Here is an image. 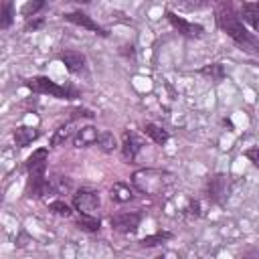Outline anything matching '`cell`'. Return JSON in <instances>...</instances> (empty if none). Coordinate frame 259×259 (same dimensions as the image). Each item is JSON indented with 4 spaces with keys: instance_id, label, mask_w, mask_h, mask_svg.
Here are the masks:
<instances>
[{
    "instance_id": "6da1fadb",
    "label": "cell",
    "mask_w": 259,
    "mask_h": 259,
    "mask_svg": "<svg viewBox=\"0 0 259 259\" xmlns=\"http://www.w3.org/2000/svg\"><path fill=\"white\" fill-rule=\"evenodd\" d=\"M214 18H217V24L219 28L235 40V45L241 47V51L245 53H253V55H259V38L249 32V28L245 26V22L241 20V14L239 10L233 6V2H221L214 10Z\"/></svg>"
},
{
    "instance_id": "7a4b0ae2",
    "label": "cell",
    "mask_w": 259,
    "mask_h": 259,
    "mask_svg": "<svg viewBox=\"0 0 259 259\" xmlns=\"http://www.w3.org/2000/svg\"><path fill=\"white\" fill-rule=\"evenodd\" d=\"M47 162H49V150L38 148L26 158V170H28V182H26V196L40 198L47 192H51V182L47 180Z\"/></svg>"
},
{
    "instance_id": "3957f363",
    "label": "cell",
    "mask_w": 259,
    "mask_h": 259,
    "mask_svg": "<svg viewBox=\"0 0 259 259\" xmlns=\"http://www.w3.org/2000/svg\"><path fill=\"white\" fill-rule=\"evenodd\" d=\"M24 87H28L32 93H42V95H51L57 99H75L77 91L71 85H59L55 81H51L49 77H32L24 81Z\"/></svg>"
},
{
    "instance_id": "277c9868",
    "label": "cell",
    "mask_w": 259,
    "mask_h": 259,
    "mask_svg": "<svg viewBox=\"0 0 259 259\" xmlns=\"http://www.w3.org/2000/svg\"><path fill=\"white\" fill-rule=\"evenodd\" d=\"M99 204H101V198H99V192H97V190L81 188V190H77V192L73 194V208H75L79 214L95 217Z\"/></svg>"
},
{
    "instance_id": "5b68a950",
    "label": "cell",
    "mask_w": 259,
    "mask_h": 259,
    "mask_svg": "<svg viewBox=\"0 0 259 259\" xmlns=\"http://www.w3.org/2000/svg\"><path fill=\"white\" fill-rule=\"evenodd\" d=\"M206 196L210 202L223 204L229 196V180L225 174H212L206 180Z\"/></svg>"
},
{
    "instance_id": "8992f818",
    "label": "cell",
    "mask_w": 259,
    "mask_h": 259,
    "mask_svg": "<svg viewBox=\"0 0 259 259\" xmlns=\"http://www.w3.org/2000/svg\"><path fill=\"white\" fill-rule=\"evenodd\" d=\"M142 223V214L138 210L132 212H117L109 217V225L117 233H134Z\"/></svg>"
},
{
    "instance_id": "52a82bcc",
    "label": "cell",
    "mask_w": 259,
    "mask_h": 259,
    "mask_svg": "<svg viewBox=\"0 0 259 259\" xmlns=\"http://www.w3.org/2000/svg\"><path fill=\"white\" fill-rule=\"evenodd\" d=\"M166 18H168V22H170L182 36H188V38H200V36L204 34V28H202L200 24H196V22H188L186 18L178 16V14L172 12V10H166Z\"/></svg>"
},
{
    "instance_id": "ba28073f",
    "label": "cell",
    "mask_w": 259,
    "mask_h": 259,
    "mask_svg": "<svg viewBox=\"0 0 259 259\" xmlns=\"http://www.w3.org/2000/svg\"><path fill=\"white\" fill-rule=\"evenodd\" d=\"M67 22H71V24H77V26H83V28H87V30H93L95 34H101V36H107L109 32L105 30V28H101L91 16H87L85 12H81V10H75V12H67L65 16H63Z\"/></svg>"
},
{
    "instance_id": "9c48e42d",
    "label": "cell",
    "mask_w": 259,
    "mask_h": 259,
    "mask_svg": "<svg viewBox=\"0 0 259 259\" xmlns=\"http://www.w3.org/2000/svg\"><path fill=\"white\" fill-rule=\"evenodd\" d=\"M142 146H144V142H142L134 132H123V136H121V146H119V148H121V154H123L125 160L134 162V160L138 158Z\"/></svg>"
},
{
    "instance_id": "30bf717a",
    "label": "cell",
    "mask_w": 259,
    "mask_h": 259,
    "mask_svg": "<svg viewBox=\"0 0 259 259\" xmlns=\"http://www.w3.org/2000/svg\"><path fill=\"white\" fill-rule=\"evenodd\" d=\"M59 59L67 67L69 73H81L87 67V57L83 53H79V51H65V53H61Z\"/></svg>"
},
{
    "instance_id": "8fae6325",
    "label": "cell",
    "mask_w": 259,
    "mask_h": 259,
    "mask_svg": "<svg viewBox=\"0 0 259 259\" xmlns=\"http://www.w3.org/2000/svg\"><path fill=\"white\" fill-rule=\"evenodd\" d=\"M140 174H142L144 178H148V182H134L140 192H158V190L164 186V180H162L164 172L158 170L156 178H152V176H154V170H140Z\"/></svg>"
},
{
    "instance_id": "7c38bea8",
    "label": "cell",
    "mask_w": 259,
    "mask_h": 259,
    "mask_svg": "<svg viewBox=\"0 0 259 259\" xmlns=\"http://www.w3.org/2000/svg\"><path fill=\"white\" fill-rule=\"evenodd\" d=\"M241 20L247 22L251 28L259 30V2H243L239 6Z\"/></svg>"
},
{
    "instance_id": "4fadbf2b",
    "label": "cell",
    "mask_w": 259,
    "mask_h": 259,
    "mask_svg": "<svg viewBox=\"0 0 259 259\" xmlns=\"http://www.w3.org/2000/svg\"><path fill=\"white\" fill-rule=\"evenodd\" d=\"M99 132L93 127V125H87V127H81L75 136H73V146L75 148H87L91 144H95Z\"/></svg>"
},
{
    "instance_id": "5bb4252c",
    "label": "cell",
    "mask_w": 259,
    "mask_h": 259,
    "mask_svg": "<svg viewBox=\"0 0 259 259\" xmlns=\"http://www.w3.org/2000/svg\"><path fill=\"white\" fill-rule=\"evenodd\" d=\"M36 138H38V130H36V127L20 125V127H16V130H14V142H16V146H20V148L30 146Z\"/></svg>"
},
{
    "instance_id": "9a60e30c",
    "label": "cell",
    "mask_w": 259,
    "mask_h": 259,
    "mask_svg": "<svg viewBox=\"0 0 259 259\" xmlns=\"http://www.w3.org/2000/svg\"><path fill=\"white\" fill-rule=\"evenodd\" d=\"M144 134H146L152 142H156L158 146H164V144L170 140V134H168L164 127L156 125V123H146V125H144Z\"/></svg>"
},
{
    "instance_id": "2e32d148",
    "label": "cell",
    "mask_w": 259,
    "mask_h": 259,
    "mask_svg": "<svg viewBox=\"0 0 259 259\" xmlns=\"http://www.w3.org/2000/svg\"><path fill=\"white\" fill-rule=\"evenodd\" d=\"M95 146H97L101 152L109 154V152H113V150L117 148V140H115V136H113L111 132H99V136H97V140H95Z\"/></svg>"
},
{
    "instance_id": "e0dca14e",
    "label": "cell",
    "mask_w": 259,
    "mask_h": 259,
    "mask_svg": "<svg viewBox=\"0 0 259 259\" xmlns=\"http://www.w3.org/2000/svg\"><path fill=\"white\" fill-rule=\"evenodd\" d=\"M132 198H134V190H132L127 184L115 182V184L111 186V200H115V202H127V200H132Z\"/></svg>"
},
{
    "instance_id": "ac0fdd59",
    "label": "cell",
    "mask_w": 259,
    "mask_h": 259,
    "mask_svg": "<svg viewBox=\"0 0 259 259\" xmlns=\"http://www.w3.org/2000/svg\"><path fill=\"white\" fill-rule=\"evenodd\" d=\"M12 22H14V2L6 0L0 6V28L6 30V28H10Z\"/></svg>"
},
{
    "instance_id": "d6986e66",
    "label": "cell",
    "mask_w": 259,
    "mask_h": 259,
    "mask_svg": "<svg viewBox=\"0 0 259 259\" xmlns=\"http://www.w3.org/2000/svg\"><path fill=\"white\" fill-rule=\"evenodd\" d=\"M200 75L210 77V81H214V83H221L225 79V67L221 63H210V65L200 69Z\"/></svg>"
},
{
    "instance_id": "ffe728a7",
    "label": "cell",
    "mask_w": 259,
    "mask_h": 259,
    "mask_svg": "<svg viewBox=\"0 0 259 259\" xmlns=\"http://www.w3.org/2000/svg\"><path fill=\"white\" fill-rule=\"evenodd\" d=\"M73 136V123H65V125H59L51 138V146H61L65 144L69 138Z\"/></svg>"
},
{
    "instance_id": "44dd1931",
    "label": "cell",
    "mask_w": 259,
    "mask_h": 259,
    "mask_svg": "<svg viewBox=\"0 0 259 259\" xmlns=\"http://www.w3.org/2000/svg\"><path fill=\"white\" fill-rule=\"evenodd\" d=\"M99 227H101V223H99L97 217L79 214V219H77V229H81V231H85V233H97Z\"/></svg>"
},
{
    "instance_id": "7402d4cb",
    "label": "cell",
    "mask_w": 259,
    "mask_h": 259,
    "mask_svg": "<svg viewBox=\"0 0 259 259\" xmlns=\"http://www.w3.org/2000/svg\"><path fill=\"white\" fill-rule=\"evenodd\" d=\"M49 210H51L53 214H57V217H65V219L73 214V208H71V204H67L63 198H57V200L49 202Z\"/></svg>"
},
{
    "instance_id": "603a6c76",
    "label": "cell",
    "mask_w": 259,
    "mask_h": 259,
    "mask_svg": "<svg viewBox=\"0 0 259 259\" xmlns=\"http://www.w3.org/2000/svg\"><path fill=\"white\" fill-rule=\"evenodd\" d=\"M168 239H172V233L164 231V233H156V235L144 237V239L140 241V245H142V247H156V245H160L162 241H168Z\"/></svg>"
},
{
    "instance_id": "cb8c5ba5",
    "label": "cell",
    "mask_w": 259,
    "mask_h": 259,
    "mask_svg": "<svg viewBox=\"0 0 259 259\" xmlns=\"http://www.w3.org/2000/svg\"><path fill=\"white\" fill-rule=\"evenodd\" d=\"M42 6H45V2H42V0H36V2H26V4L20 8V14H22L24 18H28V20H30V16H36V12H38Z\"/></svg>"
},
{
    "instance_id": "d4e9b609",
    "label": "cell",
    "mask_w": 259,
    "mask_h": 259,
    "mask_svg": "<svg viewBox=\"0 0 259 259\" xmlns=\"http://www.w3.org/2000/svg\"><path fill=\"white\" fill-rule=\"evenodd\" d=\"M95 113L91 111V109H87V107H77V109H73V113H71V119H79V117H87V119H91Z\"/></svg>"
},
{
    "instance_id": "484cf974",
    "label": "cell",
    "mask_w": 259,
    "mask_h": 259,
    "mask_svg": "<svg viewBox=\"0 0 259 259\" xmlns=\"http://www.w3.org/2000/svg\"><path fill=\"white\" fill-rule=\"evenodd\" d=\"M245 156H247L249 162H253V166L259 168V146H257V148H249V150L245 152Z\"/></svg>"
},
{
    "instance_id": "4316f807",
    "label": "cell",
    "mask_w": 259,
    "mask_h": 259,
    "mask_svg": "<svg viewBox=\"0 0 259 259\" xmlns=\"http://www.w3.org/2000/svg\"><path fill=\"white\" fill-rule=\"evenodd\" d=\"M42 26V18H36V20H28L26 22V30H36Z\"/></svg>"
},
{
    "instance_id": "83f0119b",
    "label": "cell",
    "mask_w": 259,
    "mask_h": 259,
    "mask_svg": "<svg viewBox=\"0 0 259 259\" xmlns=\"http://www.w3.org/2000/svg\"><path fill=\"white\" fill-rule=\"evenodd\" d=\"M243 259H259V249H251L243 255Z\"/></svg>"
},
{
    "instance_id": "f1b7e54d",
    "label": "cell",
    "mask_w": 259,
    "mask_h": 259,
    "mask_svg": "<svg viewBox=\"0 0 259 259\" xmlns=\"http://www.w3.org/2000/svg\"><path fill=\"white\" fill-rule=\"evenodd\" d=\"M156 259H164V257H156Z\"/></svg>"
}]
</instances>
